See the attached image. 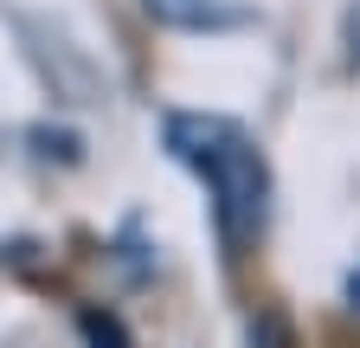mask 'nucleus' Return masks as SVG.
Here are the masks:
<instances>
[{"label":"nucleus","instance_id":"nucleus-1","mask_svg":"<svg viewBox=\"0 0 360 348\" xmlns=\"http://www.w3.org/2000/svg\"><path fill=\"white\" fill-rule=\"evenodd\" d=\"M167 149L206 181L225 251L238 258L245 245H257V232L270 220V168H264V149L245 136L238 123H225V116H167Z\"/></svg>","mask_w":360,"mask_h":348},{"label":"nucleus","instance_id":"nucleus-2","mask_svg":"<svg viewBox=\"0 0 360 348\" xmlns=\"http://www.w3.org/2000/svg\"><path fill=\"white\" fill-rule=\"evenodd\" d=\"M148 7L174 26H238V7H219V0H148Z\"/></svg>","mask_w":360,"mask_h":348},{"label":"nucleus","instance_id":"nucleus-3","mask_svg":"<svg viewBox=\"0 0 360 348\" xmlns=\"http://www.w3.org/2000/svg\"><path fill=\"white\" fill-rule=\"evenodd\" d=\"M84 342H90V348H129L122 323H116V316H97V310L84 316Z\"/></svg>","mask_w":360,"mask_h":348}]
</instances>
